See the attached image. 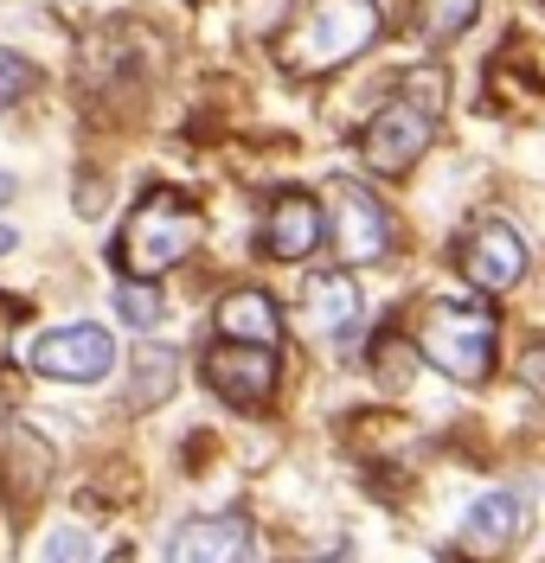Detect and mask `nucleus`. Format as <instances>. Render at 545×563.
<instances>
[{"label": "nucleus", "instance_id": "1", "mask_svg": "<svg viewBox=\"0 0 545 563\" xmlns=\"http://www.w3.org/2000/svg\"><path fill=\"white\" fill-rule=\"evenodd\" d=\"M379 33H385L379 0H295V13L276 33V65L290 77H327L372 52Z\"/></svg>", "mask_w": 545, "mask_h": 563}, {"label": "nucleus", "instance_id": "2", "mask_svg": "<svg viewBox=\"0 0 545 563\" xmlns=\"http://www.w3.org/2000/svg\"><path fill=\"white\" fill-rule=\"evenodd\" d=\"M443 97H449V84H443V70L436 65H411L392 84V97L372 109V122L360 129V161L372 174L399 179L411 174L424 154H430L436 141V122H443Z\"/></svg>", "mask_w": 545, "mask_h": 563}, {"label": "nucleus", "instance_id": "3", "mask_svg": "<svg viewBox=\"0 0 545 563\" xmlns=\"http://www.w3.org/2000/svg\"><path fill=\"white\" fill-rule=\"evenodd\" d=\"M199 238H206V211L193 206L186 192H174V186H148L142 199L129 206L122 231H116V269L154 282L167 269H181L186 256L199 250Z\"/></svg>", "mask_w": 545, "mask_h": 563}, {"label": "nucleus", "instance_id": "4", "mask_svg": "<svg viewBox=\"0 0 545 563\" xmlns=\"http://www.w3.org/2000/svg\"><path fill=\"white\" fill-rule=\"evenodd\" d=\"M494 346H501V314L488 308V295H436L424 301L417 320V352L456 385H481L494 372Z\"/></svg>", "mask_w": 545, "mask_h": 563}, {"label": "nucleus", "instance_id": "5", "mask_svg": "<svg viewBox=\"0 0 545 563\" xmlns=\"http://www.w3.org/2000/svg\"><path fill=\"white\" fill-rule=\"evenodd\" d=\"M321 211H327V250H334V263H340V269L385 263L392 244H399L392 206H385L366 179H327Z\"/></svg>", "mask_w": 545, "mask_h": 563}, {"label": "nucleus", "instance_id": "6", "mask_svg": "<svg viewBox=\"0 0 545 563\" xmlns=\"http://www.w3.org/2000/svg\"><path fill=\"white\" fill-rule=\"evenodd\" d=\"M26 365H33L39 378H52V385H97V378H109V365H116V340H109V327H97V320H65V327L39 333L33 352H26Z\"/></svg>", "mask_w": 545, "mask_h": 563}, {"label": "nucleus", "instance_id": "7", "mask_svg": "<svg viewBox=\"0 0 545 563\" xmlns=\"http://www.w3.org/2000/svg\"><path fill=\"white\" fill-rule=\"evenodd\" d=\"M206 385L231 410H270L276 404V385H283V358H276V346L212 340V352H206Z\"/></svg>", "mask_w": 545, "mask_h": 563}, {"label": "nucleus", "instance_id": "8", "mask_svg": "<svg viewBox=\"0 0 545 563\" xmlns=\"http://www.w3.org/2000/svg\"><path fill=\"white\" fill-rule=\"evenodd\" d=\"M456 269L475 295H508L513 282L526 276V238L508 218H475L469 238L456 244Z\"/></svg>", "mask_w": 545, "mask_h": 563}, {"label": "nucleus", "instance_id": "9", "mask_svg": "<svg viewBox=\"0 0 545 563\" xmlns=\"http://www.w3.org/2000/svg\"><path fill=\"white\" fill-rule=\"evenodd\" d=\"M321 244H327V211H321V199H308V192H276V199L263 206L257 250H263L270 263H308Z\"/></svg>", "mask_w": 545, "mask_h": 563}, {"label": "nucleus", "instance_id": "10", "mask_svg": "<svg viewBox=\"0 0 545 563\" xmlns=\"http://www.w3.org/2000/svg\"><path fill=\"white\" fill-rule=\"evenodd\" d=\"M520 531H526V499L508 493V487H494L469 506V519L456 531V558L462 563H501L513 544H520Z\"/></svg>", "mask_w": 545, "mask_h": 563}, {"label": "nucleus", "instance_id": "11", "mask_svg": "<svg viewBox=\"0 0 545 563\" xmlns=\"http://www.w3.org/2000/svg\"><path fill=\"white\" fill-rule=\"evenodd\" d=\"M257 531L244 512H199L181 519L167 538V563H251Z\"/></svg>", "mask_w": 545, "mask_h": 563}, {"label": "nucleus", "instance_id": "12", "mask_svg": "<svg viewBox=\"0 0 545 563\" xmlns=\"http://www.w3.org/2000/svg\"><path fill=\"white\" fill-rule=\"evenodd\" d=\"M353 320H360V282L347 276V269H315V276L302 282V295H295V327H302L308 340H340Z\"/></svg>", "mask_w": 545, "mask_h": 563}, {"label": "nucleus", "instance_id": "13", "mask_svg": "<svg viewBox=\"0 0 545 563\" xmlns=\"http://www.w3.org/2000/svg\"><path fill=\"white\" fill-rule=\"evenodd\" d=\"M218 340H251V346H276L283 352V308L263 295V288H231L225 301H218Z\"/></svg>", "mask_w": 545, "mask_h": 563}, {"label": "nucleus", "instance_id": "14", "mask_svg": "<svg viewBox=\"0 0 545 563\" xmlns=\"http://www.w3.org/2000/svg\"><path fill=\"white\" fill-rule=\"evenodd\" d=\"M0 442H7V455H0V467H7V499L13 506H33L39 493L52 487V449L39 442L26 422H0Z\"/></svg>", "mask_w": 545, "mask_h": 563}, {"label": "nucleus", "instance_id": "15", "mask_svg": "<svg viewBox=\"0 0 545 563\" xmlns=\"http://www.w3.org/2000/svg\"><path fill=\"white\" fill-rule=\"evenodd\" d=\"M181 390V352L148 346L129 358V385H122V410H161Z\"/></svg>", "mask_w": 545, "mask_h": 563}, {"label": "nucleus", "instance_id": "16", "mask_svg": "<svg viewBox=\"0 0 545 563\" xmlns=\"http://www.w3.org/2000/svg\"><path fill=\"white\" fill-rule=\"evenodd\" d=\"M475 20H481V0H417L411 7V33H417V45H430V52L456 45Z\"/></svg>", "mask_w": 545, "mask_h": 563}, {"label": "nucleus", "instance_id": "17", "mask_svg": "<svg viewBox=\"0 0 545 563\" xmlns=\"http://www.w3.org/2000/svg\"><path fill=\"white\" fill-rule=\"evenodd\" d=\"M161 314H167V301H161V288H154V282H142V276L116 282V320H122L129 333H154Z\"/></svg>", "mask_w": 545, "mask_h": 563}, {"label": "nucleus", "instance_id": "18", "mask_svg": "<svg viewBox=\"0 0 545 563\" xmlns=\"http://www.w3.org/2000/svg\"><path fill=\"white\" fill-rule=\"evenodd\" d=\"M411 372H417V365H411V346H404L399 333H385V340L372 346V378H379L385 390H404L411 385Z\"/></svg>", "mask_w": 545, "mask_h": 563}, {"label": "nucleus", "instance_id": "19", "mask_svg": "<svg viewBox=\"0 0 545 563\" xmlns=\"http://www.w3.org/2000/svg\"><path fill=\"white\" fill-rule=\"evenodd\" d=\"M26 90H33V65H26L20 52H0V115L20 103Z\"/></svg>", "mask_w": 545, "mask_h": 563}, {"label": "nucleus", "instance_id": "20", "mask_svg": "<svg viewBox=\"0 0 545 563\" xmlns=\"http://www.w3.org/2000/svg\"><path fill=\"white\" fill-rule=\"evenodd\" d=\"M45 563H90V531L84 526H58L45 538Z\"/></svg>", "mask_w": 545, "mask_h": 563}, {"label": "nucleus", "instance_id": "21", "mask_svg": "<svg viewBox=\"0 0 545 563\" xmlns=\"http://www.w3.org/2000/svg\"><path fill=\"white\" fill-rule=\"evenodd\" d=\"M26 314H33V308H26L20 295H0V372H7V358H13V333L26 327Z\"/></svg>", "mask_w": 545, "mask_h": 563}, {"label": "nucleus", "instance_id": "22", "mask_svg": "<svg viewBox=\"0 0 545 563\" xmlns=\"http://www.w3.org/2000/svg\"><path fill=\"white\" fill-rule=\"evenodd\" d=\"M520 378H526V390L545 404V340H533V346H526V358H520Z\"/></svg>", "mask_w": 545, "mask_h": 563}, {"label": "nucleus", "instance_id": "23", "mask_svg": "<svg viewBox=\"0 0 545 563\" xmlns=\"http://www.w3.org/2000/svg\"><path fill=\"white\" fill-rule=\"evenodd\" d=\"M0 206H13V174H0Z\"/></svg>", "mask_w": 545, "mask_h": 563}, {"label": "nucleus", "instance_id": "24", "mask_svg": "<svg viewBox=\"0 0 545 563\" xmlns=\"http://www.w3.org/2000/svg\"><path fill=\"white\" fill-rule=\"evenodd\" d=\"M0 256H13V224H0Z\"/></svg>", "mask_w": 545, "mask_h": 563}, {"label": "nucleus", "instance_id": "25", "mask_svg": "<svg viewBox=\"0 0 545 563\" xmlns=\"http://www.w3.org/2000/svg\"><path fill=\"white\" fill-rule=\"evenodd\" d=\"M103 563H135V551H129V544H122V551H109Z\"/></svg>", "mask_w": 545, "mask_h": 563}]
</instances>
